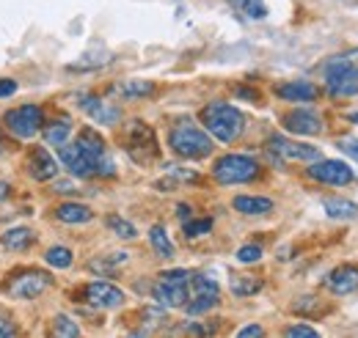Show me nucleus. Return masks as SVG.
Instances as JSON below:
<instances>
[{"mask_svg": "<svg viewBox=\"0 0 358 338\" xmlns=\"http://www.w3.org/2000/svg\"><path fill=\"white\" fill-rule=\"evenodd\" d=\"M201 124H204V129H207L215 140L231 143V140H237V138L243 135L245 119H243V113H240L237 108H231V105H226V102H210V105L201 110Z\"/></svg>", "mask_w": 358, "mask_h": 338, "instance_id": "obj_1", "label": "nucleus"}, {"mask_svg": "<svg viewBox=\"0 0 358 338\" xmlns=\"http://www.w3.org/2000/svg\"><path fill=\"white\" fill-rule=\"evenodd\" d=\"M325 83L334 96H356L358 94V50L336 55L325 66Z\"/></svg>", "mask_w": 358, "mask_h": 338, "instance_id": "obj_2", "label": "nucleus"}, {"mask_svg": "<svg viewBox=\"0 0 358 338\" xmlns=\"http://www.w3.org/2000/svg\"><path fill=\"white\" fill-rule=\"evenodd\" d=\"M169 143H171V149L177 152L179 157H185V160H204L215 149L213 146V138L201 127L190 124V122H182V124H177V127L171 129Z\"/></svg>", "mask_w": 358, "mask_h": 338, "instance_id": "obj_3", "label": "nucleus"}, {"mask_svg": "<svg viewBox=\"0 0 358 338\" xmlns=\"http://www.w3.org/2000/svg\"><path fill=\"white\" fill-rule=\"evenodd\" d=\"M190 275L193 272H187V270H169V272H163L160 281L152 286L155 300L163 308H185V302L190 297V289H187Z\"/></svg>", "mask_w": 358, "mask_h": 338, "instance_id": "obj_4", "label": "nucleus"}, {"mask_svg": "<svg viewBox=\"0 0 358 338\" xmlns=\"http://www.w3.org/2000/svg\"><path fill=\"white\" fill-rule=\"evenodd\" d=\"M213 176L221 184H243V182H251L259 176V163L245 154H226L215 163Z\"/></svg>", "mask_w": 358, "mask_h": 338, "instance_id": "obj_5", "label": "nucleus"}, {"mask_svg": "<svg viewBox=\"0 0 358 338\" xmlns=\"http://www.w3.org/2000/svg\"><path fill=\"white\" fill-rule=\"evenodd\" d=\"M124 149L135 163H152L157 157V140L152 127H146L143 122H133L124 132Z\"/></svg>", "mask_w": 358, "mask_h": 338, "instance_id": "obj_6", "label": "nucleus"}, {"mask_svg": "<svg viewBox=\"0 0 358 338\" xmlns=\"http://www.w3.org/2000/svg\"><path fill=\"white\" fill-rule=\"evenodd\" d=\"M45 124V113L39 105H22V108H14L6 113V127L11 135L22 138V140H31L36 138V132Z\"/></svg>", "mask_w": 358, "mask_h": 338, "instance_id": "obj_7", "label": "nucleus"}, {"mask_svg": "<svg viewBox=\"0 0 358 338\" xmlns=\"http://www.w3.org/2000/svg\"><path fill=\"white\" fill-rule=\"evenodd\" d=\"M268 152L273 154V160H278V163H284V160H303V163L320 160V152H317L314 146L287 140V138H281V135H273V138H270Z\"/></svg>", "mask_w": 358, "mask_h": 338, "instance_id": "obj_8", "label": "nucleus"}, {"mask_svg": "<svg viewBox=\"0 0 358 338\" xmlns=\"http://www.w3.org/2000/svg\"><path fill=\"white\" fill-rule=\"evenodd\" d=\"M309 176L317 179V182H322V184H336V187L350 184L356 179L353 168L348 163H342V160H320V163H314L312 168H309Z\"/></svg>", "mask_w": 358, "mask_h": 338, "instance_id": "obj_9", "label": "nucleus"}, {"mask_svg": "<svg viewBox=\"0 0 358 338\" xmlns=\"http://www.w3.org/2000/svg\"><path fill=\"white\" fill-rule=\"evenodd\" d=\"M58 157H61V163H64L66 168L72 170L75 176H80V179H89V176L96 173V163L91 160L78 143H64V146H58Z\"/></svg>", "mask_w": 358, "mask_h": 338, "instance_id": "obj_10", "label": "nucleus"}, {"mask_svg": "<svg viewBox=\"0 0 358 338\" xmlns=\"http://www.w3.org/2000/svg\"><path fill=\"white\" fill-rule=\"evenodd\" d=\"M50 284H52V278L47 272H25V275H20V278L11 281L8 292L14 297H20V300H34V297H39L42 292H47Z\"/></svg>", "mask_w": 358, "mask_h": 338, "instance_id": "obj_11", "label": "nucleus"}, {"mask_svg": "<svg viewBox=\"0 0 358 338\" xmlns=\"http://www.w3.org/2000/svg\"><path fill=\"white\" fill-rule=\"evenodd\" d=\"M86 300H89L94 308H119L124 305V292L108 281H94L86 286Z\"/></svg>", "mask_w": 358, "mask_h": 338, "instance_id": "obj_12", "label": "nucleus"}, {"mask_svg": "<svg viewBox=\"0 0 358 338\" xmlns=\"http://www.w3.org/2000/svg\"><path fill=\"white\" fill-rule=\"evenodd\" d=\"M325 286L334 295H353V292H358V267L356 264H342V267L331 270V275L325 278Z\"/></svg>", "mask_w": 358, "mask_h": 338, "instance_id": "obj_13", "label": "nucleus"}, {"mask_svg": "<svg viewBox=\"0 0 358 338\" xmlns=\"http://www.w3.org/2000/svg\"><path fill=\"white\" fill-rule=\"evenodd\" d=\"M281 124H284V129H289L295 135H306V138H314V135L322 132V122H320V116H314L312 110H292L281 119Z\"/></svg>", "mask_w": 358, "mask_h": 338, "instance_id": "obj_14", "label": "nucleus"}, {"mask_svg": "<svg viewBox=\"0 0 358 338\" xmlns=\"http://www.w3.org/2000/svg\"><path fill=\"white\" fill-rule=\"evenodd\" d=\"M317 85L309 80H289V83L275 85V96L287 99V102H314L317 99Z\"/></svg>", "mask_w": 358, "mask_h": 338, "instance_id": "obj_15", "label": "nucleus"}, {"mask_svg": "<svg viewBox=\"0 0 358 338\" xmlns=\"http://www.w3.org/2000/svg\"><path fill=\"white\" fill-rule=\"evenodd\" d=\"M80 108L89 113L94 122H99V124H116L122 119V110L116 105H108V102H102L96 96H83Z\"/></svg>", "mask_w": 358, "mask_h": 338, "instance_id": "obj_16", "label": "nucleus"}, {"mask_svg": "<svg viewBox=\"0 0 358 338\" xmlns=\"http://www.w3.org/2000/svg\"><path fill=\"white\" fill-rule=\"evenodd\" d=\"M75 143H78V146H80V149L89 154L91 160L96 163V170L102 168V163H105V140H102V138H99L94 129L86 127L80 135H78V140H75Z\"/></svg>", "mask_w": 358, "mask_h": 338, "instance_id": "obj_17", "label": "nucleus"}, {"mask_svg": "<svg viewBox=\"0 0 358 338\" xmlns=\"http://www.w3.org/2000/svg\"><path fill=\"white\" fill-rule=\"evenodd\" d=\"M31 176L36 179V182H50V179H55V173H58V166H55V160L47 154L45 149L39 146V149H34V157H31Z\"/></svg>", "mask_w": 358, "mask_h": 338, "instance_id": "obj_18", "label": "nucleus"}, {"mask_svg": "<svg viewBox=\"0 0 358 338\" xmlns=\"http://www.w3.org/2000/svg\"><path fill=\"white\" fill-rule=\"evenodd\" d=\"M231 204H234V210L243 212V214H268L273 210V201L270 198H259V196H237Z\"/></svg>", "mask_w": 358, "mask_h": 338, "instance_id": "obj_19", "label": "nucleus"}, {"mask_svg": "<svg viewBox=\"0 0 358 338\" xmlns=\"http://www.w3.org/2000/svg\"><path fill=\"white\" fill-rule=\"evenodd\" d=\"M55 217L61 220V223H89L91 217H94V212L86 207V204H61L58 210H55Z\"/></svg>", "mask_w": 358, "mask_h": 338, "instance_id": "obj_20", "label": "nucleus"}, {"mask_svg": "<svg viewBox=\"0 0 358 338\" xmlns=\"http://www.w3.org/2000/svg\"><path fill=\"white\" fill-rule=\"evenodd\" d=\"M322 207H325V214L334 220H356L358 217V204L345 201V198H328Z\"/></svg>", "mask_w": 358, "mask_h": 338, "instance_id": "obj_21", "label": "nucleus"}, {"mask_svg": "<svg viewBox=\"0 0 358 338\" xmlns=\"http://www.w3.org/2000/svg\"><path fill=\"white\" fill-rule=\"evenodd\" d=\"M31 242H34V231L31 228H22V226L3 234V248H8V251H25Z\"/></svg>", "mask_w": 358, "mask_h": 338, "instance_id": "obj_22", "label": "nucleus"}, {"mask_svg": "<svg viewBox=\"0 0 358 338\" xmlns=\"http://www.w3.org/2000/svg\"><path fill=\"white\" fill-rule=\"evenodd\" d=\"M149 242H152V248L157 251L160 258H174V242L169 240V234H166L163 226H152V231H149Z\"/></svg>", "mask_w": 358, "mask_h": 338, "instance_id": "obj_23", "label": "nucleus"}, {"mask_svg": "<svg viewBox=\"0 0 358 338\" xmlns=\"http://www.w3.org/2000/svg\"><path fill=\"white\" fill-rule=\"evenodd\" d=\"M262 289V281L254 275H231V295L251 297Z\"/></svg>", "mask_w": 358, "mask_h": 338, "instance_id": "obj_24", "label": "nucleus"}, {"mask_svg": "<svg viewBox=\"0 0 358 338\" xmlns=\"http://www.w3.org/2000/svg\"><path fill=\"white\" fill-rule=\"evenodd\" d=\"M152 91H155V85L149 80H124L116 85V94H122L124 99H141V96H149Z\"/></svg>", "mask_w": 358, "mask_h": 338, "instance_id": "obj_25", "label": "nucleus"}, {"mask_svg": "<svg viewBox=\"0 0 358 338\" xmlns=\"http://www.w3.org/2000/svg\"><path fill=\"white\" fill-rule=\"evenodd\" d=\"M69 135H72V124L66 122V119H61V122H52L50 127L45 129V140L50 146H64L66 140H69Z\"/></svg>", "mask_w": 358, "mask_h": 338, "instance_id": "obj_26", "label": "nucleus"}, {"mask_svg": "<svg viewBox=\"0 0 358 338\" xmlns=\"http://www.w3.org/2000/svg\"><path fill=\"white\" fill-rule=\"evenodd\" d=\"M124 261H127V254H113V256H105V258L91 261V270L99 272V275H108V272H113L116 267H122Z\"/></svg>", "mask_w": 358, "mask_h": 338, "instance_id": "obj_27", "label": "nucleus"}, {"mask_svg": "<svg viewBox=\"0 0 358 338\" xmlns=\"http://www.w3.org/2000/svg\"><path fill=\"white\" fill-rule=\"evenodd\" d=\"M108 228H110L119 240H133L135 237V226L130 223V220L119 217V214H110V217H108Z\"/></svg>", "mask_w": 358, "mask_h": 338, "instance_id": "obj_28", "label": "nucleus"}, {"mask_svg": "<svg viewBox=\"0 0 358 338\" xmlns=\"http://www.w3.org/2000/svg\"><path fill=\"white\" fill-rule=\"evenodd\" d=\"M47 264L50 267H55V270H66V267H72V251L69 248H50L47 251Z\"/></svg>", "mask_w": 358, "mask_h": 338, "instance_id": "obj_29", "label": "nucleus"}, {"mask_svg": "<svg viewBox=\"0 0 358 338\" xmlns=\"http://www.w3.org/2000/svg\"><path fill=\"white\" fill-rule=\"evenodd\" d=\"M55 336L78 338L80 336V328H78V322H72L66 314H58V316H55Z\"/></svg>", "mask_w": 358, "mask_h": 338, "instance_id": "obj_30", "label": "nucleus"}, {"mask_svg": "<svg viewBox=\"0 0 358 338\" xmlns=\"http://www.w3.org/2000/svg\"><path fill=\"white\" fill-rule=\"evenodd\" d=\"M213 231V220L204 217V220H187L185 223V237H201V234H210Z\"/></svg>", "mask_w": 358, "mask_h": 338, "instance_id": "obj_31", "label": "nucleus"}, {"mask_svg": "<svg viewBox=\"0 0 358 338\" xmlns=\"http://www.w3.org/2000/svg\"><path fill=\"white\" fill-rule=\"evenodd\" d=\"M243 11H245L251 20H265V14H268V8H265L262 0H243Z\"/></svg>", "mask_w": 358, "mask_h": 338, "instance_id": "obj_32", "label": "nucleus"}, {"mask_svg": "<svg viewBox=\"0 0 358 338\" xmlns=\"http://www.w3.org/2000/svg\"><path fill=\"white\" fill-rule=\"evenodd\" d=\"M259 258H262V248H259V245H245V248L237 251V261H240V264H254V261H259Z\"/></svg>", "mask_w": 358, "mask_h": 338, "instance_id": "obj_33", "label": "nucleus"}, {"mask_svg": "<svg viewBox=\"0 0 358 338\" xmlns=\"http://www.w3.org/2000/svg\"><path fill=\"white\" fill-rule=\"evenodd\" d=\"M287 336L289 338H317L320 333L309 328V325H292V328H287Z\"/></svg>", "mask_w": 358, "mask_h": 338, "instance_id": "obj_34", "label": "nucleus"}, {"mask_svg": "<svg viewBox=\"0 0 358 338\" xmlns=\"http://www.w3.org/2000/svg\"><path fill=\"white\" fill-rule=\"evenodd\" d=\"M339 149L345 152V154H350L353 160L358 163V138H348V140H339Z\"/></svg>", "mask_w": 358, "mask_h": 338, "instance_id": "obj_35", "label": "nucleus"}, {"mask_svg": "<svg viewBox=\"0 0 358 338\" xmlns=\"http://www.w3.org/2000/svg\"><path fill=\"white\" fill-rule=\"evenodd\" d=\"M234 94H237V96H243V99H248V102H254V105L259 102V91H254V88H243V85H237V88H234Z\"/></svg>", "mask_w": 358, "mask_h": 338, "instance_id": "obj_36", "label": "nucleus"}, {"mask_svg": "<svg viewBox=\"0 0 358 338\" xmlns=\"http://www.w3.org/2000/svg\"><path fill=\"white\" fill-rule=\"evenodd\" d=\"M17 333V328L11 325V319H6V316H0V338H8Z\"/></svg>", "mask_w": 358, "mask_h": 338, "instance_id": "obj_37", "label": "nucleus"}, {"mask_svg": "<svg viewBox=\"0 0 358 338\" xmlns=\"http://www.w3.org/2000/svg\"><path fill=\"white\" fill-rule=\"evenodd\" d=\"M182 330L190 333V336H207V333H213V328H204V325H185Z\"/></svg>", "mask_w": 358, "mask_h": 338, "instance_id": "obj_38", "label": "nucleus"}, {"mask_svg": "<svg viewBox=\"0 0 358 338\" xmlns=\"http://www.w3.org/2000/svg\"><path fill=\"white\" fill-rule=\"evenodd\" d=\"M240 338H251V336H265V330L259 328V325H248V328H243L240 333H237Z\"/></svg>", "mask_w": 358, "mask_h": 338, "instance_id": "obj_39", "label": "nucleus"}, {"mask_svg": "<svg viewBox=\"0 0 358 338\" xmlns=\"http://www.w3.org/2000/svg\"><path fill=\"white\" fill-rule=\"evenodd\" d=\"M17 91V83L14 80H0V96H11Z\"/></svg>", "mask_w": 358, "mask_h": 338, "instance_id": "obj_40", "label": "nucleus"}, {"mask_svg": "<svg viewBox=\"0 0 358 338\" xmlns=\"http://www.w3.org/2000/svg\"><path fill=\"white\" fill-rule=\"evenodd\" d=\"M55 193H72L75 187H72V182H55V187H52Z\"/></svg>", "mask_w": 358, "mask_h": 338, "instance_id": "obj_41", "label": "nucleus"}, {"mask_svg": "<svg viewBox=\"0 0 358 338\" xmlns=\"http://www.w3.org/2000/svg\"><path fill=\"white\" fill-rule=\"evenodd\" d=\"M177 212H179V217H182V220H185V217H190V207H185V204H182Z\"/></svg>", "mask_w": 358, "mask_h": 338, "instance_id": "obj_42", "label": "nucleus"}, {"mask_svg": "<svg viewBox=\"0 0 358 338\" xmlns=\"http://www.w3.org/2000/svg\"><path fill=\"white\" fill-rule=\"evenodd\" d=\"M6 196H8V184H6V182H0V201H3Z\"/></svg>", "mask_w": 358, "mask_h": 338, "instance_id": "obj_43", "label": "nucleus"}, {"mask_svg": "<svg viewBox=\"0 0 358 338\" xmlns=\"http://www.w3.org/2000/svg\"><path fill=\"white\" fill-rule=\"evenodd\" d=\"M350 122H356L358 124V113H350Z\"/></svg>", "mask_w": 358, "mask_h": 338, "instance_id": "obj_44", "label": "nucleus"}, {"mask_svg": "<svg viewBox=\"0 0 358 338\" xmlns=\"http://www.w3.org/2000/svg\"><path fill=\"white\" fill-rule=\"evenodd\" d=\"M229 3H231V6H243V0H229Z\"/></svg>", "mask_w": 358, "mask_h": 338, "instance_id": "obj_45", "label": "nucleus"}]
</instances>
